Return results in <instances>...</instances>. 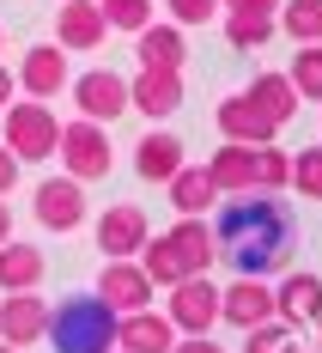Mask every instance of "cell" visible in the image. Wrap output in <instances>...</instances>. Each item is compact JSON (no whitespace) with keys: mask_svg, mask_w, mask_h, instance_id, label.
Instances as JSON below:
<instances>
[{"mask_svg":"<svg viewBox=\"0 0 322 353\" xmlns=\"http://www.w3.org/2000/svg\"><path fill=\"white\" fill-rule=\"evenodd\" d=\"M182 165H189V152H182V141H177V134H164V128L146 134V141L134 146V171H140L146 183H171Z\"/></svg>","mask_w":322,"mask_h":353,"instance_id":"7402d4cb","label":"cell"},{"mask_svg":"<svg viewBox=\"0 0 322 353\" xmlns=\"http://www.w3.org/2000/svg\"><path fill=\"white\" fill-rule=\"evenodd\" d=\"M116 353H122V347H116Z\"/></svg>","mask_w":322,"mask_h":353,"instance_id":"60d3db41","label":"cell"},{"mask_svg":"<svg viewBox=\"0 0 322 353\" xmlns=\"http://www.w3.org/2000/svg\"><path fill=\"white\" fill-rule=\"evenodd\" d=\"M164 238L177 244V256L189 262V274H207V268H213L219 238H213V225H207V219H177V225H171Z\"/></svg>","mask_w":322,"mask_h":353,"instance_id":"cb8c5ba5","label":"cell"},{"mask_svg":"<svg viewBox=\"0 0 322 353\" xmlns=\"http://www.w3.org/2000/svg\"><path fill=\"white\" fill-rule=\"evenodd\" d=\"M171 353H225V347H219V341H207V335H182Z\"/></svg>","mask_w":322,"mask_h":353,"instance_id":"d590c367","label":"cell"},{"mask_svg":"<svg viewBox=\"0 0 322 353\" xmlns=\"http://www.w3.org/2000/svg\"><path fill=\"white\" fill-rule=\"evenodd\" d=\"M134 55H140V68H177L189 61V43H182V25H146V31H134Z\"/></svg>","mask_w":322,"mask_h":353,"instance_id":"44dd1931","label":"cell"},{"mask_svg":"<svg viewBox=\"0 0 322 353\" xmlns=\"http://www.w3.org/2000/svg\"><path fill=\"white\" fill-rule=\"evenodd\" d=\"M219 250L231 256L237 274L250 281H274L292 268V250H298V213L286 208V195H225V208L213 219Z\"/></svg>","mask_w":322,"mask_h":353,"instance_id":"6da1fadb","label":"cell"},{"mask_svg":"<svg viewBox=\"0 0 322 353\" xmlns=\"http://www.w3.org/2000/svg\"><path fill=\"white\" fill-rule=\"evenodd\" d=\"M6 152L19 159V165H31V159H55V146H61V122H55V110L43 104V98H19V104H6Z\"/></svg>","mask_w":322,"mask_h":353,"instance_id":"3957f363","label":"cell"},{"mask_svg":"<svg viewBox=\"0 0 322 353\" xmlns=\"http://www.w3.org/2000/svg\"><path fill=\"white\" fill-rule=\"evenodd\" d=\"M31 98H55V92H67V49L61 43H36V49H25V68L12 73Z\"/></svg>","mask_w":322,"mask_h":353,"instance_id":"5bb4252c","label":"cell"},{"mask_svg":"<svg viewBox=\"0 0 322 353\" xmlns=\"http://www.w3.org/2000/svg\"><path fill=\"white\" fill-rule=\"evenodd\" d=\"M207 176H213L219 195H250L255 189V146H219L213 159H207Z\"/></svg>","mask_w":322,"mask_h":353,"instance_id":"ffe728a7","label":"cell"},{"mask_svg":"<svg viewBox=\"0 0 322 353\" xmlns=\"http://www.w3.org/2000/svg\"><path fill=\"white\" fill-rule=\"evenodd\" d=\"M0 353H19V347H6V341H0Z\"/></svg>","mask_w":322,"mask_h":353,"instance_id":"ab89813d","label":"cell"},{"mask_svg":"<svg viewBox=\"0 0 322 353\" xmlns=\"http://www.w3.org/2000/svg\"><path fill=\"white\" fill-rule=\"evenodd\" d=\"M43 329H49L43 292H6V299H0V341H6V347H19V353L36 347Z\"/></svg>","mask_w":322,"mask_h":353,"instance_id":"7c38bea8","label":"cell"},{"mask_svg":"<svg viewBox=\"0 0 322 353\" xmlns=\"http://www.w3.org/2000/svg\"><path fill=\"white\" fill-rule=\"evenodd\" d=\"M98 299H104L116 317H128V311H146V305H152V281H146L140 256H109L104 274H98Z\"/></svg>","mask_w":322,"mask_h":353,"instance_id":"8992f818","label":"cell"},{"mask_svg":"<svg viewBox=\"0 0 322 353\" xmlns=\"http://www.w3.org/2000/svg\"><path fill=\"white\" fill-rule=\"evenodd\" d=\"M171 6V25H213L219 0H164Z\"/></svg>","mask_w":322,"mask_h":353,"instance_id":"d6a6232c","label":"cell"},{"mask_svg":"<svg viewBox=\"0 0 322 353\" xmlns=\"http://www.w3.org/2000/svg\"><path fill=\"white\" fill-rule=\"evenodd\" d=\"M36 225H49V232H73V225H85V183L79 176H49V183H36Z\"/></svg>","mask_w":322,"mask_h":353,"instance_id":"30bf717a","label":"cell"},{"mask_svg":"<svg viewBox=\"0 0 322 353\" xmlns=\"http://www.w3.org/2000/svg\"><path fill=\"white\" fill-rule=\"evenodd\" d=\"M104 6L98 0H61V19H55V43L61 49H104Z\"/></svg>","mask_w":322,"mask_h":353,"instance_id":"2e32d148","label":"cell"},{"mask_svg":"<svg viewBox=\"0 0 322 353\" xmlns=\"http://www.w3.org/2000/svg\"><path fill=\"white\" fill-rule=\"evenodd\" d=\"M274 25H280L292 43H322V0H280Z\"/></svg>","mask_w":322,"mask_h":353,"instance_id":"484cf974","label":"cell"},{"mask_svg":"<svg viewBox=\"0 0 322 353\" xmlns=\"http://www.w3.org/2000/svg\"><path fill=\"white\" fill-rule=\"evenodd\" d=\"M274 31H280V25L261 19V12H225V43H231V49H261Z\"/></svg>","mask_w":322,"mask_h":353,"instance_id":"83f0119b","label":"cell"},{"mask_svg":"<svg viewBox=\"0 0 322 353\" xmlns=\"http://www.w3.org/2000/svg\"><path fill=\"white\" fill-rule=\"evenodd\" d=\"M98 6H104V25L109 31H146V25H152V0H98Z\"/></svg>","mask_w":322,"mask_h":353,"instance_id":"f546056e","label":"cell"},{"mask_svg":"<svg viewBox=\"0 0 322 353\" xmlns=\"http://www.w3.org/2000/svg\"><path fill=\"white\" fill-rule=\"evenodd\" d=\"M274 317L286 323V329L322 323V274H310V268H286L280 286H274Z\"/></svg>","mask_w":322,"mask_h":353,"instance_id":"ba28073f","label":"cell"},{"mask_svg":"<svg viewBox=\"0 0 322 353\" xmlns=\"http://www.w3.org/2000/svg\"><path fill=\"white\" fill-rule=\"evenodd\" d=\"M12 238V208H6V195H0V244Z\"/></svg>","mask_w":322,"mask_h":353,"instance_id":"74e56055","label":"cell"},{"mask_svg":"<svg viewBox=\"0 0 322 353\" xmlns=\"http://www.w3.org/2000/svg\"><path fill=\"white\" fill-rule=\"evenodd\" d=\"M43 268H49V262H43L36 244H19V238L0 244V292H36Z\"/></svg>","mask_w":322,"mask_h":353,"instance_id":"603a6c76","label":"cell"},{"mask_svg":"<svg viewBox=\"0 0 322 353\" xmlns=\"http://www.w3.org/2000/svg\"><path fill=\"white\" fill-rule=\"evenodd\" d=\"M146 238H152V225H146V213L134 208V201L104 208V219H98V250H104V256H140Z\"/></svg>","mask_w":322,"mask_h":353,"instance_id":"9a60e30c","label":"cell"},{"mask_svg":"<svg viewBox=\"0 0 322 353\" xmlns=\"http://www.w3.org/2000/svg\"><path fill=\"white\" fill-rule=\"evenodd\" d=\"M292 189H298L304 201H322V146H304V152L292 159Z\"/></svg>","mask_w":322,"mask_h":353,"instance_id":"1f68e13d","label":"cell"},{"mask_svg":"<svg viewBox=\"0 0 322 353\" xmlns=\"http://www.w3.org/2000/svg\"><path fill=\"white\" fill-rule=\"evenodd\" d=\"M140 268H146V281H152V286L189 281V262L177 256V244H171V238H146V244H140Z\"/></svg>","mask_w":322,"mask_h":353,"instance_id":"d4e9b609","label":"cell"},{"mask_svg":"<svg viewBox=\"0 0 322 353\" xmlns=\"http://www.w3.org/2000/svg\"><path fill=\"white\" fill-rule=\"evenodd\" d=\"M286 79L298 85V98H316V104H322V43H298Z\"/></svg>","mask_w":322,"mask_h":353,"instance_id":"f1b7e54d","label":"cell"},{"mask_svg":"<svg viewBox=\"0 0 322 353\" xmlns=\"http://www.w3.org/2000/svg\"><path fill=\"white\" fill-rule=\"evenodd\" d=\"M219 323H231V329H261V323H274V286L250 281V274H237L231 286H219Z\"/></svg>","mask_w":322,"mask_h":353,"instance_id":"9c48e42d","label":"cell"},{"mask_svg":"<svg viewBox=\"0 0 322 353\" xmlns=\"http://www.w3.org/2000/svg\"><path fill=\"white\" fill-rule=\"evenodd\" d=\"M43 341L55 353H116V311H109L98 292H67L49 311Z\"/></svg>","mask_w":322,"mask_h":353,"instance_id":"7a4b0ae2","label":"cell"},{"mask_svg":"<svg viewBox=\"0 0 322 353\" xmlns=\"http://www.w3.org/2000/svg\"><path fill=\"white\" fill-rule=\"evenodd\" d=\"M244 98H250V104L261 110V116H268L274 128H286L292 116H298V104H304V98H298V85H292L286 73H255V79H250V92H244Z\"/></svg>","mask_w":322,"mask_h":353,"instance_id":"ac0fdd59","label":"cell"},{"mask_svg":"<svg viewBox=\"0 0 322 353\" xmlns=\"http://www.w3.org/2000/svg\"><path fill=\"white\" fill-rule=\"evenodd\" d=\"M219 134H225L231 146H268L280 128H274V122H268V116L237 92V98H225V104H219Z\"/></svg>","mask_w":322,"mask_h":353,"instance_id":"e0dca14e","label":"cell"},{"mask_svg":"<svg viewBox=\"0 0 322 353\" xmlns=\"http://www.w3.org/2000/svg\"><path fill=\"white\" fill-rule=\"evenodd\" d=\"M12 183H19V159L0 146V195H12Z\"/></svg>","mask_w":322,"mask_h":353,"instance_id":"e575fe53","label":"cell"},{"mask_svg":"<svg viewBox=\"0 0 322 353\" xmlns=\"http://www.w3.org/2000/svg\"><path fill=\"white\" fill-rule=\"evenodd\" d=\"M164 189H171V208H177V219H207V208L219 201V189H213V176H207V165H182Z\"/></svg>","mask_w":322,"mask_h":353,"instance_id":"d6986e66","label":"cell"},{"mask_svg":"<svg viewBox=\"0 0 322 353\" xmlns=\"http://www.w3.org/2000/svg\"><path fill=\"white\" fill-rule=\"evenodd\" d=\"M116 347L122 353H171L177 347V323L164 317V311H128V317H116Z\"/></svg>","mask_w":322,"mask_h":353,"instance_id":"4fadbf2b","label":"cell"},{"mask_svg":"<svg viewBox=\"0 0 322 353\" xmlns=\"http://www.w3.org/2000/svg\"><path fill=\"white\" fill-rule=\"evenodd\" d=\"M298 347V329H286V323H261V329H244V353H292Z\"/></svg>","mask_w":322,"mask_h":353,"instance_id":"4dcf8cb0","label":"cell"},{"mask_svg":"<svg viewBox=\"0 0 322 353\" xmlns=\"http://www.w3.org/2000/svg\"><path fill=\"white\" fill-rule=\"evenodd\" d=\"M292 353H322V347H292Z\"/></svg>","mask_w":322,"mask_h":353,"instance_id":"f35d334b","label":"cell"},{"mask_svg":"<svg viewBox=\"0 0 322 353\" xmlns=\"http://www.w3.org/2000/svg\"><path fill=\"white\" fill-rule=\"evenodd\" d=\"M67 92H73V104H79V116L85 122H116V116H128V79L122 73H109V68H85L79 79H67Z\"/></svg>","mask_w":322,"mask_h":353,"instance_id":"5b68a950","label":"cell"},{"mask_svg":"<svg viewBox=\"0 0 322 353\" xmlns=\"http://www.w3.org/2000/svg\"><path fill=\"white\" fill-rule=\"evenodd\" d=\"M255 189L261 195H286L292 189V152H280V146H255Z\"/></svg>","mask_w":322,"mask_h":353,"instance_id":"4316f807","label":"cell"},{"mask_svg":"<svg viewBox=\"0 0 322 353\" xmlns=\"http://www.w3.org/2000/svg\"><path fill=\"white\" fill-rule=\"evenodd\" d=\"M164 317L177 323V335H207L219 323V286L207 274H189V281L171 286V311Z\"/></svg>","mask_w":322,"mask_h":353,"instance_id":"52a82bcc","label":"cell"},{"mask_svg":"<svg viewBox=\"0 0 322 353\" xmlns=\"http://www.w3.org/2000/svg\"><path fill=\"white\" fill-rule=\"evenodd\" d=\"M61 165H67V176H79V183H98V176H109V165H116V152H109V134L104 122H61Z\"/></svg>","mask_w":322,"mask_h":353,"instance_id":"277c9868","label":"cell"},{"mask_svg":"<svg viewBox=\"0 0 322 353\" xmlns=\"http://www.w3.org/2000/svg\"><path fill=\"white\" fill-rule=\"evenodd\" d=\"M219 12H261V19H274L280 0H219Z\"/></svg>","mask_w":322,"mask_h":353,"instance_id":"836d02e7","label":"cell"},{"mask_svg":"<svg viewBox=\"0 0 322 353\" xmlns=\"http://www.w3.org/2000/svg\"><path fill=\"white\" fill-rule=\"evenodd\" d=\"M128 110H140L152 122H164V116H177L182 110V73L177 68H140L128 79Z\"/></svg>","mask_w":322,"mask_h":353,"instance_id":"8fae6325","label":"cell"},{"mask_svg":"<svg viewBox=\"0 0 322 353\" xmlns=\"http://www.w3.org/2000/svg\"><path fill=\"white\" fill-rule=\"evenodd\" d=\"M12 92H19V79H12V73L0 68V110H6V98H12Z\"/></svg>","mask_w":322,"mask_h":353,"instance_id":"8d00e7d4","label":"cell"}]
</instances>
